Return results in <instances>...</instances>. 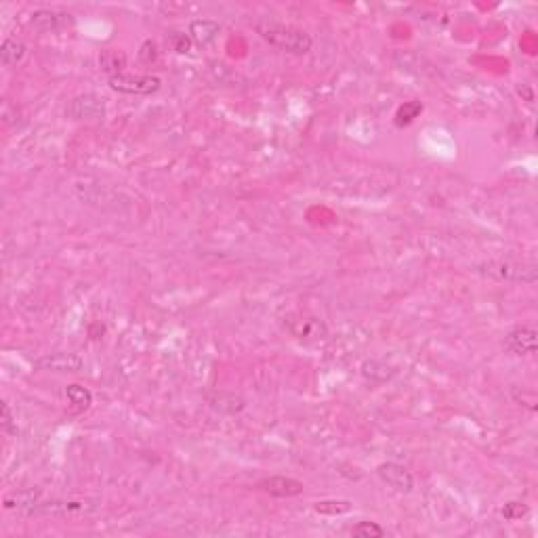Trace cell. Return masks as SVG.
Returning <instances> with one entry per match:
<instances>
[{"label":"cell","mask_w":538,"mask_h":538,"mask_svg":"<svg viewBox=\"0 0 538 538\" xmlns=\"http://www.w3.org/2000/svg\"><path fill=\"white\" fill-rule=\"evenodd\" d=\"M40 502V492L39 490H19V492H11L6 494L2 504L4 509L9 511H21V513H28L32 515L34 507Z\"/></svg>","instance_id":"10"},{"label":"cell","mask_w":538,"mask_h":538,"mask_svg":"<svg viewBox=\"0 0 538 538\" xmlns=\"http://www.w3.org/2000/svg\"><path fill=\"white\" fill-rule=\"evenodd\" d=\"M99 68L112 76H120L122 70L126 68V55L120 49H106L99 53Z\"/></svg>","instance_id":"12"},{"label":"cell","mask_w":538,"mask_h":538,"mask_svg":"<svg viewBox=\"0 0 538 538\" xmlns=\"http://www.w3.org/2000/svg\"><path fill=\"white\" fill-rule=\"evenodd\" d=\"M30 21L39 32H55V30H61V28H68L74 24L70 13H59V11H51V9L34 11Z\"/></svg>","instance_id":"8"},{"label":"cell","mask_w":538,"mask_h":538,"mask_svg":"<svg viewBox=\"0 0 538 538\" xmlns=\"http://www.w3.org/2000/svg\"><path fill=\"white\" fill-rule=\"evenodd\" d=\"M110 86L118 93H126V95H152L160 86L162 80L156 76H120L110 78Z\"/></svg>","instance_id":"4"},{"label":"cell","mask_w":538,"mask_h":538,"mask_svg":"<svg viewBox=\"0 0 538 538\" xmlns=\"http://www.w3.org/2000/svg\"><path fill=\"white\" fill-rule=\"evenodd\" d=\"M166 40H168L171 49L177 51V53H188L190 46H192V39H190V34H186V32H171Z\"/></svg>","instance_id":"20"},{"label":"cell","mask_w":538,"mask_h":538,"mask_svg":"<svg viewBox=\"0 0 538 538\" xmlns=\"http://www.w3.org/2000/svg\"><path fill=\"white\" fill-rule=\"evenodd\" d=\"M221 32V26L213 19H193L190 24V39L198 46H208L213 44Z\"/></svg>","instance_id":"9"},{"label":"cell","mask_w":538,"mask_h":538,"mask_svg":"<svg viewBox=\"0 0 538 538\" xmlns=\"http://www.w3.org/2000/svg\"><path fill=\"white\" fill-rule=\"evenodd\" d=\"M66 395H68V402L74 406V410H78V412H84L93 404V393L82 385H68Z\"/></svg>","instance_id":"15"},{"label":"cell","mask_w":538,"mask_h":538,"mask_svg":"<svg viewBox=\"0 0 538 538\" xmlns=\"http://www.w3.org/2000/svg\"><path fill=\"white\" fill-rule=\"evenodd\" d=\"M499 275L504 280H519V282H537L538 273L534 265H511V263H500Z\"/></svg>","instance_id":"13"},{"label":"cell","mask_w":538,"mask_h":538,"mask_svg":"<svg viewBox=\"0 0 538 538\" xmlns=\"http://www.w3.org/2000/svg\"><path fill=\"white\" fill-rule=\"evenodd\" d=\"M351 509H353V504H351L349 500H320V502L313 504V511H315V513H320V515H330V517H335V515H345Z\"/></svg>","instance_id":"16"},{"label":"cell","mask_w":538,"mask_h":538,"mask_svg":"<svg viewBox=\"0 0 538 538\" xmlns=\"http://www.w3.org/2000/svg\"><path fill=\"white\" fill-rule=\"evenodd\" d=\"M26 57V44L21 40L15 39H6L2 40V46H0V59L6 68L11 66H17L21 59Z\"/></svg>","instance_id":"14"},{"label":"cell","mask_w":538,"mask_h":538,"mask_svg":"<svg viewBox=\"0 0 538 538\" xmlns=\"http://www.w3.org/2000/svg\"><path fill=\"white\" fill-rule=\"evenodd\" d=\"M158 46H156V42L154 40H146L143 44H141V49H139V59L143 61V64H154V61H158Z\"/></svg>","instance_id":"21"},{"label":"cell","mask_w":538,"mask_h":538,"mask_svg":"<svg viewBox=\"0 0 538 538\" xmlns=\"http://www.w3.org/2000/svg\"><path fill=\"white\" fill-rule=\"evenodd\" d=\"M423 112V103L421 101H408L404 103L397 112H395V126H408L410 122H415V118H419Z\"/></svg>","instance_id":"17"},{"label":"cell","mask_w":538,"mask_h":538,"mask_svg":"<svg viewBox=\"0 0 538 538\" xmlns=\"http://www.w3.org/2000/svg\"><path fill=\"white\" fill-rule=\"evenodd\" d=\"M507 349L515 355H532L538 349V333L532 326H517L507 335Z\"/></svg>","instance_id":"7"},{"label":"cell","mask_w":538,"mask_h":538,"mask_svg":"<svg viewBox=\"0 0 538 538\" xmlns=\"http://www.w3.org/2000/svg\"><path fill=\"white\" fill-rule=\"evenodd\" d=\"M208 406L217 412L223 415H238L240 410H244V400L235 393H225V391H217L208 395Z\"/></svg>","instance_id":"11"},{"label":"cell","mask_w":538,"mask_h":538,"mask_svg":"<svg viewBox=\"0 0 538 538\" xmlns=\"http://www.w3.org/2000/svg\"><path fill=\"white\" fill-rule=\"evenodd\" d=\"M2 431L6 433V435H15L17 433V425H15V419H13V415H11V408H9V404L4 402L2 404Z\"/></svg>","instance_id":"22"},{"label":"cell","mask_w":538,"mask_h":538,"mask_svg":"<svg viewBox=\"0 0 538 538\" xmlns=\"http://www.w3.org/2000/svg\"><path fill=\"white\" fill-rule=\"evenodd\" d=\"M502 517L504 519H509V522H517V519H522L526 513H528V507L522 502V500H509L504 507H502Z\"/></svg>","instance_id":"19"},{"label":"cell","mask_w":538,"mask_h":538,"mask_svg":"<svg viewBox=\"0 0 538 538\" xmlns=\"http://www.w3.org/2000/svg\"><path fill=\"white\" fill-rule=\"evenodd\" d=\"M68 116L72 120H99L106 116V101L93 93L78 95L68 106Z\"/></svg>","instance_id":"3"},{"label":"cell","mask_w":538,"mask_h":538,"mask_svg":"<svg viewBox=\"0 0 538 538\" xmlns=\"http://www.w3.org/2000/svg\"><path fill=\"white\" fill-rule=\"evenodd\" d=\"M34 366L39 370H49V372H80L84 362L76 353H44L34 360Z\"/></svg>","instance_id":"5"},{"label":"cell","mask_w":538,"mask_h":538,"mask_svg":"<svg viewBox=\"0 0 538 538\" xmlns=\"http://www.w3.org/2000/svg\"><path fill=\"white\" fill-rule=\"evenodd\" d=\"M257 488L265 494H271V497H280V499H293V497H299L303 494L305 486L303 482L295 479V477H286V475H271V477H265L257 484Z\"/></svg>","instance_id":"6"},{"label":"cell","mask_w":538,"mask_h":538,"mask_svg":"<svg viewBox=\"0 0 538 538\" xmlns=\"http://www.w3.org/2000/svg\"><path fill=\"white\" fill-rule=\"evenodd\" d=\"M255 30H257V34L261 39L268 40L271 46L288 51V53L303 55V53H309L311 46H313V40H311L308 32L299 30L295 26H284V24H275V21H269V19H261L255 26Z\"/></svg>","instance_id":"1"},{"label":"cell","mask_w":538,"mask_h":538,"mask_svg":"<svg viewBox=\"0 0 538 538\" xmlns=\"http://www.w3.org/2000/svg\"><path fill=\"white\" fill-rule=\"evenodd\" d=\"M351 534L360 538H381L385 537V530L375 522H360L357 526L351 528Z\"/></svg>","instance_id":"18"},{"label":"cell","mask_w":538,"mask_h":538,"mask_svg":"<svg viewBox=\"0 0 538 538\" xmlns=\"http://www.w3.org/2000/svg\"><path fill=\"white\" fill-rule=\"evenodd\" d=\"M377 473H379V477H381L383 484H387L389 488H393L400 494H408L415 488L412 473L404 465H400V462H381L377 467Z\"/></svg>","instance_id":"2"}]
</instances>
